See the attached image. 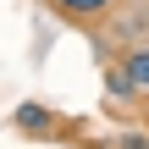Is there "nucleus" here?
<instances>
[{
    "mask_svg": "<svg viewBox=\"0 0 149 149\" xmlns=\"http://www.w3.org/2000/svg\"><path fill=\"white\" fill-rule=\"evenodd\" d=\"M11 127H17L22 138H50V133H55V111L39 105V100H22V105L11 111Z\"/></svg>",
    "mask_w": 149,
    "mask_h": 149,
    "instance_id": "obj_1",
    "label": "nucleus"
},
{
    "mask_svg": "<svg viewBox=\"0 0 149 149\" xmlns=\"http://www.w3.org/2000/svg\"><path fill=\"white\" fill-rule=\"evenodd\" d=\"M122 72L133 77V88H138V100H149V44H133V50L122 55Z\"/></svg>",
    "mask_w": 149,
    "mask_h": 149,
    "instance_id": "obj_2",
    "label": "nucleus"
},
{
    "mask_svg": "<svg viewBox=\"0 0 149 149\" xmlns=\"http://www.w3.org/2000/svg\"><path fill=\"white\" fill-rule=\"evenodd\" d=\"M111 6L116 0H55V11L72 22H100V17H111Z\"/></svg>",
    "mask_w": 149,
    "mask_h": 149,
    "instance_id": "obj_3",
    "label": "nucleus"
},
{
    "mask_svg": "<svg viewBox=\"0 0 149 149\" xmlns=\"http://www.w3.org/2000/svg\"><path fill=\"white\" fill-rule=\"evenodd\" d=\"M105 88H111V100H138V88H133V77L122 72V61L105 72Z\"/></svg>",
    "mask_w": 149,
    "mask_h": 149,
    "instance_id": "obj_4",
    "label": "nucleus"
},
{
    "mask_svg": "<svg viewBox=\"0 0 149 149\" xmlns=\"http://www.w3.org/2000/svg\"><path fill=\"white\" fill-rule=\"evenodd\" d=\"M116 149H149V133H127V138H122Z\"/></svg>",
    "mask_w": 149,
    "mask_h": 149,
    "instance_id": "obj_5",
    "label": "nucleus"
}]
</instances>
